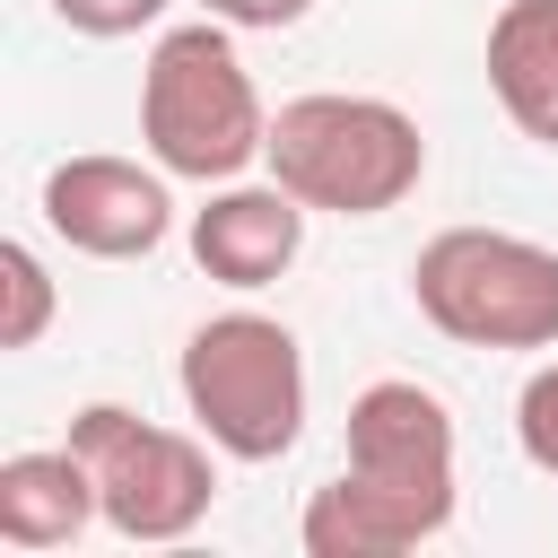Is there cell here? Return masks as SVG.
<instances>
[{
	"mask_svg": "<svg viewBox=\"0 0 558 558\" xmlns=\"http://www.w3.org/2000/svg\"><path fill=\"white\" fill-rule=\"evenodd\" d=\"M201 17H218V26H235V35H279V26H296L314 0H192Z\"/></svg>",
	"mask_w": 558,
	"mask_h": 558,
	"instance_id": "5bb4252c",
	"label": "cell"
},
{
	"mask_svg": "<svg viewBox=\"0 0 558 558\" xmlns=\"http://www.w3.org/2000/svg\"><path fill=\"white\" fill-rule=\"evenodd\" d=\"M488 96L541 148H558V0H506L488 17Z\"/></svg>",
	"mask_w": 558,
	"mask_h": 558,
	"instance_id": "30bf717a",
	"label": "cell"
},
{
	"mask_svg": "<svg viewBox=\"0 0 558 558\" xmlns=\"http://www.w3.org/2000/svg\"><path fill=\"white\" fill-rule=\"evenodd\" d=\"M262 166L331 218H384L418 192L427 174V131L418 113H401L392 96H349V87H314L288 96L270 113V148Z\"/></svg>",
	"mask_w": 558,
	"mask_h": 558,
	"instance_id": "3957f363",
	"label": "cell"
},
{
	"mask_svg": "<svg viewBox=\"0 0 558 558\" xmlns=\"http://www.w3.org/2000/svg\"><path fill=\"white\" fill-rule=\"evenodd\" d=\"M514 445H523L532 471L558 480V357H541L523 375V392H514Z\"/></svg>",
	"mask_w": 558,
	"mask_h": 558,
	"instance_id": "7c38bea8",
	"label": "cell"
},
{
	"mask_svg": "<svg viewBox=\"0 0 558 558\" xmlns=\"http://www.w3.org/2000/svg\"><path fill=\"white\" fill-rule=\"evenodd\" d=\"M52 314H61V288H52L44 253H35L26 235H9V244H0V349H9V357L35 349V340L52 331Z\"/></svg>",
	"mask_w": 558,
	"mask_h": 558,
	"instance_id": "8fae6325",
	"label": "cell"
},
{
	"mask_svg": "<svg viewBox=\"0 0 558 558\" xmlns=\"http://www.w3.org/2000/svg\"><path fill=\"white\" fill-rule=\"evenodd\" d=\"M174 384H183L192 427L227 462H279L305 436V349L279 314H253V305L209 314L183 340Z\"/></svg>",
	"mask_w": 558,
	"mask_h": 558,
	"instance_id": "277c9868",
	"label": "cell"
},
{
	"mask_svg": "<svg viewBox=\"0 0 558 558\" xmlns=\"http://www.w3.org/2000/svg\"><path fill=\"white\" fill-rule=\"evenodd\" d=\"M61 445L96 471V506L113 541L166 549V541H192L218 506V445L201 427H157L131 401H87Z\"/></svg>",
	"mask_w": 558,
	"mask_h": 558,
	"instance_id": "8992f818",
	"label": "cell"
},
{
	"mask_svg": "<svg viewBox=\"0 0 558 558\" xmlns=\"http://www.w3.org/2000/svg\"><path fill=\"white\" fill-rule=\"evenodd\" d=\"M140 148L174 174V183H235L262 166L270 148V105L235 52V26L218 17H192V26H166L148 44V70H140Z\"/></svg>",
	"mask_w": 558,
	"mask_h": 558,
	"instance_id": "7a4b0ae2",
	"label": "cell"
},
{
	"mask_svg": "<svg viewBox=\"0 0 558 558\" xmlns=\"http://www.w3.org/2000/svg\"><path fill=\"white\" fill-rule=\"evenodd\" d=\"M418 323L462 349H558V244L514 227H445L410 262Z\"/></svg>",
	"mask_w": 558,
	"mask_h": 558,
	"instance_id": "5b68a950",
	"label": "cell"
},
{
	"mask_svg": "<svg viewBox=\"0 0 558 558\" xmlns=\"http://www.w3.org/2000/svg\"><path fill=\"white\" fill-rule=\"evenodd\" d=\"M305 201L279 183V174H235V183H209V201L192 209V262L218 279V288H235V296H253V288H270V279H288L296 270V253H305Z\"/></svg>",
	"mask_w": 558,
	"mask_h": 558,
	"instance_id": "ba28073f",
	"label": "cell"
},
{
	"mask_svg": "<svg viewBox=\"0 0 558 558\" xmlns=\"http://www.w3.org/2000/svg\"><path fill=\"white\" fill-rule=\"evenodd\" d=\"M453 506H462L453 410L427 384L384 375L349 401V453L305 497L296 541H305V558H401V549L436 541L453 523Z\"/></svg>",
	"mask_w": 558,
	"mask_h": 558,
	"instance_id": "6da1fadb",
	"label": "cell"
},
{
	"mask_svg": "<svg viewBox=\"0 0 558 558\" xmlns=\"http://www.w3.org/2000/svg\"><path fill=\"white\" fill-rule=\"evenodd\" d=\"M174 0H52V17L70 26V35H87V44H122V35H140V26H157Z\"/></svg>",
	"mask_w": 558,
	"mask_h": 558,
	"instance_id": "4fadbf2b",
	"label": "cell"
},
{
	"mask_svg": "<svg viewBox=\"0 0 558 558\" xmlns=\"http://www.w3.org/2000/svg\"><path fill=\"white\" fill-rule=\"evenodd\" d=\"M174 174L148 157H113V148H87V157H61L35 192L44 227L87 253V262H148L166 235H174Z\"/></svg>",
	"mask_w": 558,
	"mask_h": 558,
	"instance_id": "52a82bcc",
	"label": "cell"
},
{
	"mask_svg": "<svg viewBox=\"0 0 558 558\" xmlns=\"http://www.w3.org/2000/svg\"><path fill=\"white\" fill-rule=\"evenodd\" d=\"M87 523H105V506H96V471L70 445L0 462V541L9 549H70Z\"/></svg>",
	"mask_w": 558,
	"mask_h": 558,
	"instance_id": "9c48e42d",
	"label": "cell"
}]
</instances>
